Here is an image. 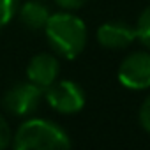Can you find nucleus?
<instances>
[{"mask_svg": "<svg viewBox=\"0 0 150 150\" xmlns=\"http://www.w3.org/2000/svg\"><path fill=\"white\" fill-rule=\"evenodd\" d=\"M50 18L48 7L41 2H27L20 7V20L23 27L30 30H41L46 27V21Z\"/></svg>", "mask_w": 150, "mask_h": 150, "instance_id": "8", "label": "nucleus"}, {"mask_svg": "<svg viewBox=\"0 0 150 150\" xmlns=\"http://www.w3.org/2000/svg\"><path fill=\"white\" fill-rule=\"evenodd\" d=\"M44 32L51 50L67 60L76 58L87 46V27L71 11L50 14Z\"/></svg>", "mask_w": 150, "mask_h": 150, "instance_id": "1", "label": "nucleus"}, {"mask_svg": "<svg viewBox=\"0 0 150 150\" xmlns=\"http://www.w3.org/2000/svg\"><path fill=\"white\" fill-rule=\"evenodd\" d=\"M118 80L124 87L143 90L150 87V53L134 51L127 55L118 67Z\"/></svg>", "mask_w": 150, "mask_h": 150, "instance_id": "5", "label": "nucleus"}, {"mask_svg": "<svg viewBox=\"0 0 150 150\" xmlns=\"http://www.w3.org/2000/svg\"><path fill=\"white\" fill-rule=\"evenodd\" d=\"M13 146L18 150H64L71 146V139L55 122L28 118L13 134Z\"/></svg>", "mask_w": 150, "mask_h": 150, "instance_id": "2", "label": "nucleus"}, {"mask_svg": "<svg viewBox=\"0 0 150 150\" xmlns=\"http://www.w3.org/2000/svg\"><path fill=\"white\" fill-rule=\"evenodd\" d=\"M139 124L143 125L145 131L150 132V96L143 101V104L139 108Z\"/></svg>", "mask_w": 150, "mask_h": 150, "instance_id": "12", "label": "nucleus"}, {"mask_svg": "<svg viewBox=\"0 0 150 150\" xmlns=\"http://www.w3.org/2000/svg\"><path fill=\"white\" fill-rule=\"evenodd\" d=\"M20 0H0V28H4L18 13Z\"/></svg>", "mask_w": 150, "mask_h": 150, "instance_id": "10", "label": "nucleus"}, {"mask_svg": "<svg viewBox=\"0 0 150 150\" xmlns=\"http://www.w3.org/2000/svg\"><path fill=\"white\" fill-rule=\"evenodd\" d=\"M13 143V132H11V127L9 124L6 122V118L0 115V150L9 146Z\"/></svg>", "mask_w": 150, "mask_h": 150, "instance_id": "11", "label": "nucleus"}, {"mask_svg": "<svg viewBox=\"0 0 150 150\" xmlns=\"http://www.w3.org/2000/svg\"><path fill=\"white\" fill-rule=\"evenodd\" d=\"M136 39L150 50V6L139 14L138 21H136Z\"/></svg>", "mask_w": 150, "mask_h": 150, "instance_id": "9", "label": "nucleus"}, {"mask_svg": "<svg viewBox=\"0 0 150 150\" xmlns=\"http://www.w3.org/2000/svg\"><path fill=\"white\" fill-rule=\"evenodd\" d=\"M41 99H42L41 87H37L32 81H21L6 92L2 106L14 117H28L39 108Z\"/></svg>", "mask_w": 150, "mask_h": 150, "instance_id": "3", "label": "nucleus"}, {"mask_svg": "<svg viewBox=\"0 0 150 150\" xmlns=\"http://www.w3.org/2000/svg\"><path fill=\"white\" fill-rule=\"evenodd\" d=\"M60 72L58 58L51 53H39L30 58L28 67H27V78L28 81L35 83L42 90L48 88L51 83L57 81Z\"/></svg>", "mask_w": 150, "mask_h": 150, "instance_id": "6", "label": "nucleus"}, {"mask_svg": "<svg viewBox=\"0 0 150 150\" xmlns=\"http://www.w3.org/2000/svg\"><path fill=\"white\" fill-rule=\"evenodd\" d=\"M55 4L65 11H76L87 4V0H55Z\"/></svg>", "mask_w": 150, "mask_h": 150, "instance_id": "13", "label": "nucleus"}, {"mask_svg": "<svg viewBox=\"0 0 150 150\" xmlns=\"http://www.w3.org/2000/svg\"><path fill=\"white\" fill-rule=\"evenodd\" d=\"M97 41L108 50H124L136 41V28L125 21H108L97 30Z\"/></svg>", "mask_w": 150, "mask_h": 150, "instance_id": "7", "label": "nucleus"}, {"mask_svg": "<svg viewBox=\"0 0 150 150\" xmlns=\"http://www.w3.org/2000/svg\"><path fill=\"white\" fill-rule=\"evenodd\" d=\"M46 101L58 113L72 115L85 106V92L78 83L71 80L55 81L46 88Z\"/></svg>", "mask_w": 150, "mask_h": 150, "instance_id": "4", "label": "nucleus"}]
</instances>
